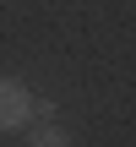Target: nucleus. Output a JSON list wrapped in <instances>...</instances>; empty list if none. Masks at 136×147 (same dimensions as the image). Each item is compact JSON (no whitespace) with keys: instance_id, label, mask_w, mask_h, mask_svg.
<instances>
[{"instance_id":"obj_1","label":"nucleus","mask_w":136,"mask_h":147,"mask_svg":"<svg viewBox=\"0 0 136 147\" xmlns=\"http://www.w3.org/2000/svg\"><path fill=\"white\" fill-rule=\"evenodd\" d=\"M33 125V93L16 76H0V136L5 131H27Z\"/></svg>"},{"instance_id":"obj_2","label":"nucleus","mask_w":136,"mask_h":147,"mask_svg":"<svg viewBox=\"0 0 136 147\" xmlns=\"http://www.w3.org/2000/svg\"><path fill=\"white\" fill-rule=\"evenodd\" d=\"M27 142H38V147H65V142H71V131H60V125L44 115V120H38V131H27Z\"/></svg>"}]
</instances>
